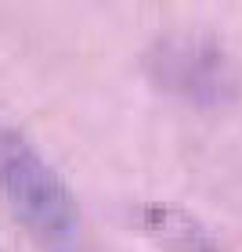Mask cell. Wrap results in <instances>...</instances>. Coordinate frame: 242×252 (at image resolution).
<instances>
[{"label":"cell","mask_w":242,"mask_h":252,"mask_svg":"<svg viewBox=\"0 0 242 252\" xmlns=\"http://www.w3.org/2000/svg\"><path fill=\"white\" fill-rule=\"evenodd\" d=\"M141 223L170 252H217V238L210 234V227L177 205H145Z\"/></svg>","instance_id":"3"},{"label":"cell","mask_w":242,"mask_h":252,"mask_svg":"<svg viewBox=\"0 0 242 252\" xmlns=\"http://www.w3.org/2000/svg\"><path fill=\"white\" fill-rule=\"evenodd\" d=\"M0 191L40 252H90L87 220L73 188L15 126H0Z\"/></svg>","instance_id":"1"},{"label":"cell","mask_w":242,"mask_h":252,"mask_svg":"<svg viewBox=\"0 0 242 252\" xmlns=\"http://www.w3.org/2000/svg\"><path fill=\"white\" fill-rule=\"evenodd\" d=\"M148 79L192 105H224L235 97L239 76L221 43L206 36H166L145 54Z\"/></svg>","instance_id":"2"}]
</instances>
